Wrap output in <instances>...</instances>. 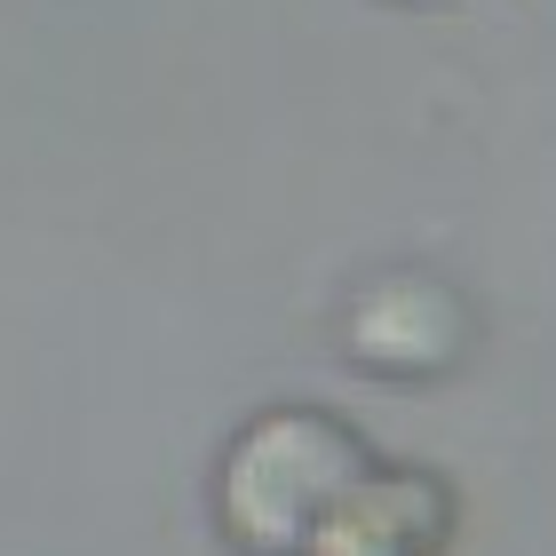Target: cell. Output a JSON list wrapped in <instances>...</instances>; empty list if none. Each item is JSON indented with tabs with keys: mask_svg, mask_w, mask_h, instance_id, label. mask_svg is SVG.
I'll return each instance as SVG.
<instances>
[{
	"mask_svg": "<svg viewBox=\"0 0 556 556\" xmlns=\"http://www.w3.org/2000/svg\"><path fill=\"white\" fill-rule=\"evenodd\" d=\"M453 517H462V501H453V485L438 469L374 462L358 485L326 509V525L311 533L302 556H445Z\"/></svg>",
	"mask_w": 556,
	"mask_h": 556,
	"instance_id": "2",
	"label": "cell"
},
{
	"mask_svg": "<svg viewBox=\"0 0 556 556\" xmlns=\"http://www.w3.org/2000/svg\"><path fill=\"white\" fill-rule=\"evenodd\" d=\"M382 462L326 406H263L215 462V525L239 556H302L326 509Z\"/></svg>",
	"mask_w": 556,
	"mask_h": 556,
	"instance_id": "1",
	"label": "cell"
},
{
	"mask_svg": "<svg viewBox=\"0 0 556 556\" xmlns=\"http://www.w3.org/2000/svg\"><path fill=\"white\" fill-rule=\"evenodd\" d=\"M469 342V311L453 302L438 278H374V287L350 302L342 318V350L366 374H390V382H421V374H445Z\"/></svg>",
	"mask_w": 556,
	"mask_h": 556,
	"instance_id": "3",
	"label": "cell"
}]
</instances>
